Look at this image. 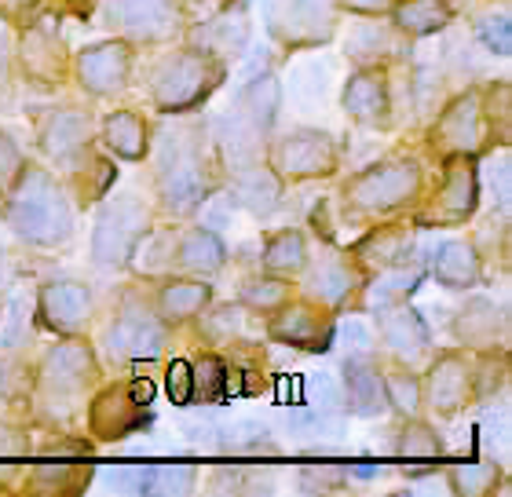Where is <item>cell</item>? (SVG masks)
Masks as SVG:
<instances>
[{
    "label": "cell",
    "mask_w": 512,
    "mask_h": 497,
    "mask_svg": "<svg viewBox=\"0 0 512 497\" xmlns=\"http://www.w3.org/2000/svg\"><path fill=\"white\" fill-rule=\"evenodd\" d=\"M180 264L202 267V271H213V267L224 264V245L216 242L209 231L187 234V238H183V245H180Z\"/></svg>",
    "instance_id": "25"
},
{
    "label": "cell",
    "mask_w": 512,
    "mask_h": 497,
    "mask_svg": "<svg viewBox=\"0 0 512 497\" xmlns=\"http://www.w3.org/2000/svg\"><path fill=\"white\" fill-rule=\"evenodd\" d=\"M33 0H0V11H19V8H30Z\"/></svg>",
    "instance_id": "38"
},
{
    "label": "cell",
    "mask_w": 512,
    "mask_h": 497,
    "mask_svg": "<svg viewBox=\"0 0 512 497\" xmlns=\"http://www.w3.org/2000/svg\"><path fill=\"white\" fill-rule=\"evenodd\" d=\"M264 264L271 267V271H282V275L297 271V267L304 264V238H300L297 231L275 234L271 245H267V253H264Z\"/></svg>",
    "instance_id": "26"
},
{
    "label": "cell",
    "mask_w": 512,
    "mask_h": 497,
    "mask_svg": "<svg viewBox=\"0 0 512 497\" xmlns=\"http://www.w3.org/2000/svg\"><path fill=\"white\" fill-rule=\"evenodd\" d=\"M107 143L118 158H128V161L143 158V150H147V125H143L136 114H125V110H121V114H114L107 121Z\"/></svg>",
    "instance_id": "21"
},
{
    "label": "cell",
    "mask_w": 512,
    "mask_h": 497,
    "mask_svg": "<svg viewBox=\"0 0 512 497\" xmlns=\"http://www.w3.org/2000/svg\"><path fill=\"white\" fill-rule=\"evenodd\" d=\"M417 187H421L417 165H410V161H384L377 169H366L352 183V201L370 212H388L399 209L406 198H414Z\"/></svg>",
    "instance_id": "3"
},
{
    "label": "cell",
    "mask_w": 512,
    "mask_h": 497,
    "mask_svg": "<svg viewBox=\"0 0 512 497\" xmlns=\"http://www.w3.org/2000/svg\"><path fill=\"white\" fill-rule=\"evenodd\" d=\"M498 322H502V311H494V304H487V300H476L472 307H465V315L458 318V333L461 340H491L494 329H498Z\"/></svg>",
    "instance_id": "27"
},
{
    "label": "cell",
    "mask_w": 512,
    "mask_h": 497,
    "mask_svg": "<svg viewBox=\"0 0 512 497\" xmlns=\"http://www.w3.org/2000/svg\"><path fill=\"white\" fill-rule=\"evenodd\" d=\"M465 399H469V370H465V362L458 355L439 359V366L432 370V402L443 413H454Z\"/></svg>",
    "instance_id": "15"
},
{
    "label": "cell",
    "mask_w": 512,
    "mask_h": 497,
    "mask_svg": "<svg viewBox=\"0 0 512 497\" xmlns=\"http://www.w3.org/2000/svg\"><path fill=\"white\" fill-rule=\"evenodd\" d=\"M110 22H118L128 37H165L176 22L172 0H110Z\"/></svg>",
    "instance_id": "8"
},
{
    "label": "cell",
    "mask_w": 512,
    "mask_h": 497,
    "mask_svg": "<svg viewBox=\"0 0 512 497\" xmlns=\"http://www.w3.org/2000/svg\"><path fill=\"white\" fill-rule=\"evenodd\" d=\"M92 370H96V359H92L88 344L66 340V344H59V348L48 355L44 384H48L52 399H74V395L85 388L88 377H92Z\"/></svg>",
    "instance_id": "5"
},
{
    "label": "cell",
    "mask_w": 512,
    "mask_h": 497,
    "mask_svg": "<svg viewBox=\"0 0 512 497\" xmlns=\"http://www.w3.org/2000/svg\"><path fill=\"white\" fill-rule=\"evenodd\" d=\"M22 63L30 66L33 74H55L59 70V55H55L52 37H44L41 30L30 33L26 44H22Z\"/></svg>",
    "instance_id": "29"
},
{
    "label": "cell",
    "mask_w": 512,
    "mask_h": 497,
    "mask_svg": "<svg viewBox=\"0 0 512 497\" xmlns=\"http://www.w3.org/2000/svg\"><path fill=\"white\" fill-rule=\"evenodd\" d=\"M33 483H44L48 490L63 487V483H74V487H85L88 483V468H77V465H41L33 472Z\"/></svg>",
    "instance_id": "32"
},
{
    "label": "cell",
    "mask_w": 512,
    "mask_h": 497,
    "mask_svg": "<svg viewBox=\"0 0 512 497\" xmlns=\"http://www.w3.org/2000/svg\"><path fill=\"white\" fill-rule=\"evenodd\" d=\"M147 231V212L136 201H114L96 227V260L99 264H125L136 253L139 238Z\"/></svg>",
    "instance_id": "4"
},
{
    "label": "cell",
    "mask_w": 512,
    "mask_h": 497,
    "mask_svg": "<svg viewBox=\"0 0 512 497\" xmlns=\"http://www.w3.org/2000/svg\"><path fill=\"white\" fill-rule=\"evenodd\" d=\"M480 103H476V96H465L458 99V103L450 106L447 114H443V121H439V136L447 139L450 147L458 150H472L476 147V139H480Z\"/></svg>",
    "instance_id": "16"
},
{
    "label": "cell",
    "mask_w": 512,
    "mask_h": 497,
    "mask_svg": "<svg viewBox=\"0 0 512 497\" xmlns=\"http://www.w3.org/2000/svg\"><path fill=\"white\" fill-rule=\"evenodd\" d=\"M344 110L359 121H377L388 110V88L377 74H355L344 88Z\"/></svg>",
    "instance_id": "17"
},
{
    "label": "cell",
    "mask_w": 512,
    "mask_h": 497,
    "mask_svg": "<svg viewBox=\"0 0 512 497\" xmlns=\"http://www.w3.org/2000/svg\"><path fill=\"white\" fill-rule=\"evenodd\" d=\"M366 245H381V253H366L370 260H377L381 267H388V264H403L406 256H410V238H406L403 231H395V227H384V231H377L374 238Z\"/></svg>",
    "instance_id": "30"
},
{
    "label": "cell",
    "mask_w": 512,
    "mask_h": 497,
    "mask_svg": "<svg viewBox=\"0 0 512 497\" xmlns=\"http://www.w3.org/2000/svg\"><path fill=\"white\" fill-rule=\"evenodd\" d=\"M271 333L278 340H289L297 348H326L330 337V318L322 315L319 307L297 304V307H278V318L271 322Z\"/></svg>",
    "instance_id": "10"
},
{
    "label": "cell",
    "mask_w": 512,
    "mask_h": 497,
    "mask_svg": "<svg viewBox=\"0 0 512 497\" xmlns=\"http://www.w3.org/2000/svg\"><path fill=\"white\" fill-rule=\"evenodd\" d=\"M384 392L392 395L395 406H403V410H417V381H414V377L392 373V377L384 381Z\"/></svg>",
    "instance_id": "33"
},
{
    "label": "cell",
    "mask_w": 512,
    "mask_h": 497,
    "mask_svg": "<svg viewBox=\"0 0 512 497\" xmlns=\"http://www.w3.org/2000/svg\"><path fill=\"white\" fill-rule=\"evenodd\" d=\"M498 26H502V33H498V52H509V19L505 15H498ZM480 33H483V41H491L494 44V22H480Z\"/></svg>",
    "instance_id": "36"
},
{
    "label": "cell",
    "mask_w": 512,
    "mask_h": 497,
    "mask_svg": "<svg viewBox=\"0 0 512 497\" xmlns=\"http://www.w3.org/2000/svg\"><path fill=\"white\" fill-rule=\"evenodd\" d=\"M450 22L443 0H403L399 4V26L406 33H436Z\"/></svg>",
    "instance_id": "23"
},
{
    "label": "cell",
    "mask_w": 512,
    "mask_h": 497,
    "mask_svg": "<svg viewBox=\"0 0 512 497\" xmlns=\"http://www.w3.org/2000/svg\"><path fill=\"white\" fill-rule=\"evenodd\" d=\"M344 381H348V406H352V410H359V413L384 410L388 392H384V381H381V373L377 370L352 362V366L344 370Z\"/></svg>",
    "instance_id": "18"
},
{
    "label": "cell",
    "mask_w": 512,
    "mask_h": 497,
    "mask_svg": "<svg viewBox=\"0 0 512 497\" xmlns=\"http://www.w3.org/2000/svg\"><path fill=\"white\" fill-rule=\"evenodd\" d=\"M205 304H209V286H205V282H191V278H180V282L165 286L158 300L161 315L172 318V322H183V318L198 315Z\"/></svg>",
    "instance_id": "19"
},
{
    "label": "cell",
    "mask_w": 512,
    "mask_h": 497,
    "mask_svg": "<svg viewBox=\"0 0 512 497\" xmlns=\"http://www.w3.org/2000/svg\"><path fill=\"white\" fill-rule=\"evenodd\" d=\"M432 267H436L439 282H447V286H472L480 278V260H476V253H472L469 245L461 242L443 245Z\"/></svg>",
    "instance_id": "20"
},
{
    "label": "cell",
    "mask_w": 512,
    "mask_h": 497,
    "mask_svg": "<svg viewBox=\"0 0 512 497\" xmlns=\"http://www.w3.org/2000/svg\"><path fill=\"white\" fill-rule=\"evenodd\" d=\"M88 139V117L85 114H55L52 125L44 128V150L55 158L74 154L77 147H85Z\"/></svg>",
    "instance_id": "22"
},
{
    "label": "cell",
    "mask_w": 512,
    "mask_h": 497,
    "mask_svg": "<svg viewBox=\"0 0 512 497\" xmlns=\"http://www.w3.org/2000/svg\"><path fill=\"white\" fill-rule=\"evenodd\" d=\"M81 81L92 92H114L128 81V48L125 44H99L81 55Z\"/></svg>",
    "instance_id": "11"
},
{
    "label": "cell",
    "mask_w": 512,
    "mask_h": 497,
    "mask_svg": "<svg viewBox=\"0 0 512 497\" xmlns=\"http://www.w3.org/2000/svg\"><path fill=\"white\" fill-rule=\"evenodd\" d=\"M41 311L48 318V326L74 337L77 329L85 326L88 311H92V293L77 282H55L41 293Z\"/></svg>",
    "instance_id": "9"
},
{
    "label": "cell",
    "mask_w": 512,
    "mask_h": 497,
    "mask_svg": "<svg viewBox=\"0 0 512 497\" xmlns=\"http://www.w3.org/2000/svg\"><path fill=\"white\" fill-rule=\"evenodd\" d=\"M8 220L22 238L41 245L55 242V238H66V231H70V209H66L63 194L37 169H30L22 176V187L15 194V201H11Z\"/></svg>",
    "instance_id": "1"
},
{
    "label": "cell",
    "mask_w": 512,
    "mask_h": 497,
    "mask_svg": "<svg viewBox=\"0 0 512 497\" xmlns=\"http://www.w3.org/2000/svg\"><path fill=\"white\" fill-rule=\"evenodd\" d=\"M377 326H381L384 340H388L395 351H403V355H417V351L428 348L425 322H421L410 307H388V311H381Z\"/></svg>",
    "instance_id": "14"
},
{
    "label": "cell",
    "mask_w": 512,
    "mask_h": 497,
    "mask_svg": "<svg viewBox=\"0 0 512 497\" xmlns=\"http://www.w3.org/2000/svg\"><path fill=\"white\" fill-rule=\"evenodd\" d=\"M216 81H220V74H216V66L205 55L180 52L172 55L154 77V99H158L161 110H183L194 99L209 96Z\"/></svg>",
    "instance_id": "2"
},
{
    "label": "cell",
    "mask_w": 512,
    "mask_h": 497,
    "mask_svg": "<svg viewBox=\"0 0 512 497\" xmlns=\"http://www.w3.org/2000/svg\"><path fill=\"white\" fill-rule=\"evenodd\" d=\"M161 348V326L154 322L150 315L143 311H125V315L114 322L110 329V351H118V355H154Z\"/></svg>",
    "instance_id": "13"
},
{
    "label": "cell",
    "mask_w": 512,
    "mask_h": 497,
    "mask_svg": "<svg viewBox=\"0 0 512 497\" xmlns=\"http://www.w3.org/2000/svg\"><path fill=\"white\" fill-rule=\"evenodd\" d=\"M352 286H355V278H352V271H348V264L333 260V256L322 260V264L315 267V278H311V289H315V297H319L322 304H341Z\"/></svg>",
    "instance_id": "24"
},
{
    "label": "cell",
    "mask_w": 512,
    "mask_h": 497,
    "mask_svg": "<svg viewBox=\"0 0 512 497\" xmlns=\"http://www.w3.org/2000/svg\"><path fill=\"white\" fill-rule=\"evenodd\" d=\"M19 172H22L19 150H15V143H11L8 136H0V191H4Z\"/></svg>",
    "instance_id": "34"
},
{
    "label": "cell",
    "mask_w": 512,
    "mask_h": 497,
    "mask_svg": "<svg viewBox=\"0 0 512 497\" xmlns=\"http://www.w3.org/2000/svg\"><path fill=\"white\" fill-rule=\"evenodd\" d=\"M344 8H352V11H359V15H374V11H384L392 0H341Z\"/></svg>",
    "instance_id": "37"
},
{
    "label": "cell",
    "mask_w": 512,
    "mask_h": 497,
    "mask_svg": "<svg viewBox=\"0 0 512 497\" xmlns=\"http://www.w3.org/2000/svg\"><path fill=\"white\" fill-rule=\"evenodd\" d=\"M286 297H289V286L278 282V278H253L242 289V304L253 307V311H278V307L286 304Z\"/></svg>",
    "instance_id": "28"
},
{
    "label": "cell",
    "mask_w": 512,
    "mask_h": 497,
    "mask_svg": "<svg viewBox=\"0 0 512 497\" xmlns=\"http://www.w3.org/2000/svg\"><path fill=\"white\" fill-rule=\"evenodd\" d=\"M143 406L147 402H139L132 388H110L92 402V428L99 439H121L136 428H147L150 417L143 413Z\"/></svg>",
    "instance_id": "6"
},
{
    "label": "cell",
    "mask_w": 512,
    "mask_h": 497,
    "mask_svg": "<svg viewBox=\"0 0 512 497\" xmlns=\"http://www.w3.org/2000/svg\"><path fill=\"white\" fill-rule=\"evenodd\" d=\"M333 161H337V150H333L330 136H322V132H297V136L282 139V147H278L282 172L297 176V180L330 172Z\"/></svg>",
    "instance_id": "7"
},
{
    "label": "cell",
    "mask_w": 512,
    "mask_h": 497,
    "mask_svg": "<svg viewBox=\"0 0 512 497\" xmlns=\"http://www.w3.org/2000/svg\"><path fill=\"white\" fill-rule=\"evenodd\" d=\"M227 384V366H220L216 359H202L198 370H191V388L202 392V399H220Z\"/></svg>",
    "instance_id": "31"
},
{
    "label": "cell",
    "mask_w": 512,
    "mask_h": 497,
    "mask_svg": "<svg viewBox=\"0 0 512 497\" xmlns=\"http://www.w3.org/2000/svg\"><path fill=\"white\" fill-rule=\"evenodd\" d=\"M476 205V172H472L469 161H454L447 165V176H443V191L436 194V223H458L465 220Z\"/></svg>",
    "instance_id": "12"
},
{
    "label": "cell",
    "mask_w": 512,
    "mask_h": 497,
    "mask_svg": "<svg viewBox=\"0 0 512 497\" xmlns=\"http://www.w3.org/2000/svg\"><path fill=\"white\" fill-rule=\"evenodd\" d=\"M169 395L176 402H187L194 395V388H191V366H187V362H172V370H169Z\"/></svg>",
    "instance_id": "35"
}]
</instances>
